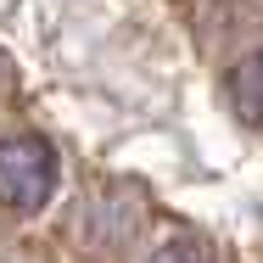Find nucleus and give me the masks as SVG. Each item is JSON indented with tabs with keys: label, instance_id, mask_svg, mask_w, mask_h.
<instances>
[{
	"label": "nucleus",
	"instance_id": "obj_1",
	"mask_svg": "<svg viewBox=\"0 0 263 263\" xmlns=\"http://www.w3.org/2000/svg\"><path fill=\"white\" fill-rule=\"evenodd\" d=\"M56 146L45 135H6L0 140V202L11 213H40L56 196Z\"/></svg>",
	"mask_w": 263,
	"mask_h": 263
},
{
	"label": "nucleus",
	"instance_id": "obj_2",
	"mask_svg": "<svg viewBox=\"0 0 263 263\" xmlns=\"http://www.w3.org/2000/svg\"><path fill=\"white\" fill-rule=\"evenodd\" d=\"M230 106H235V118L247 123V129H263V51L241 56L235 67H230Z\"/></svg>",
	"mask_w": 263,
	"mask_h": 263
},
{
	"label": "nucleus",
	"instance_id": "obj_3",
	"mask_svg": "<svg viewBox=\"0 0 263 263\" xmlns=\"http://www.w3.org/2000/svg\"><path fill=\"white\" fill-rule=\"evenodd\" d=\"M152 263H218V258H213L202 241H168V247L152 252Z\"/></svg>",
	"mask_w": 263,
	"mask_h": 263
},
{
	"label": "nucleus",
	"instance_id": "obj_4",
	"mask_svg": "<svg viewBox=\"0 0 263 263\" xmlns=\"http://www.w3.org/2000/svg\"><path fill=\"white\" fill-rule=\"evenodd\" d=\"M0 84H6V73H0Z\"/></svg>",
	"mask_w": 263,
	"mask_h": 263
}]
</instances>
